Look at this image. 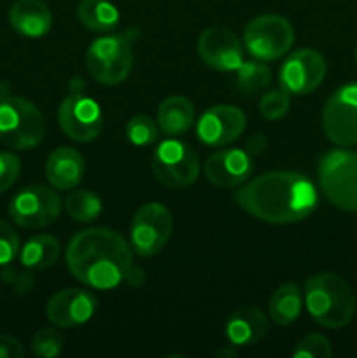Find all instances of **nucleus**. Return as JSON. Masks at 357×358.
I'll list each match as a JSON object with an SVG mask.
<instances>
[{
	"instance_id": "1",
	"label": "nucleus",
	"mask_w": 357,
	"mask_h": 358,
	"mask_svg": "<svg viewBox=\"0 0 357 358\" xmlns=\"http://www.w3.org/2000/svg\"><path fill=\"white\" fill-rule=\"evenodd\" d=\"M233 201L248 215L268 224L307 219L318 203L312 180L296 171H270L234 191Z\"/></svg>"
},
{
	"instance_id": "2",
	"label": "nucleus",
	"mask_w": 357,
	"mask_h": 358,
	"mask_svg": "<svg viewBox=\"0 0 357 358\" xmlns=\"http://www.w3.org/2000/svg\"><path fill=\"white\" fill-rule=\"evenodd\" d=\"M66 266L74 278L97 290H112L125 282L133 255L115 231L94 227L77 233L66 247Z\"/></svg>"
},
{
	"instance_id": "3",
	"label": "nucleus",
	"mask_w": 357,
	"mask_h": 358,
	"mask_svg": "<svg viewBox=\"0 0 357 358\" xmlns=\"http://www.w3.org/2000/svg\"><path fill=\"white\" fill-rule=\"evenodd\" d=\"M304 306L318 325L342 329L356 313V296L342 276L318 273L304 282Z\"/></svg>"
},
{
	"instance_id": "4",
	"label": "nucleus",
	"mask_w": 357,
	"mask_h": 358,
	"mask_svg": "<svg viewBox=\"0 0 357 358\" xmlns=\"http://www.w3.org/2000/svg\"><path fill=\"white\" fill-rule=\"evenodd\" d=\"M318 187L332 206L357 213V152L335 149L318 161Z\"/></svg>"
},
{
	"instance_id": "5",
	"label": "nucleus",
	"mask_w": 357,
	"mask_h": 358,
	"mask_svg": "<svg viewBox=\"0 0 357 358\" xmlns=\"http://www.w3.org/2000/svg\"><path fill=\"white\" fill-rule=\"evenodd\" d=\"M44 115L37 105L14 94L0 96V142L9 149H34L44 138Z\"/></svg>"
},
{
	"instance_id": "6",
	"label": "nucleus",
	"mask_w": 357,
	"mask_h": 358,
	"mask_svg": "<svg viewBox=\"0 0 357 358\" xmlns=\"http://www.w3.org/2000/svg\"><path fill=\"white\" fill-rule=\"evenodd\" d=\"M150 170L164 187L186 189L198 178L200 157L189 143L172 136L154 149Z\"/></svg>"
},
{
	"instance_id": "7",
	"label": "nucleus",
	"mask_w": 357,
	"mask_h": 358,
	"mask_svg": "<svg viewBox=\"0 0 357 358\" xmlns=\"http://www.w3.org/2000/svg\"><path fill=\"white\" fill-rule=\"evenodd\" d=\"M86 65L100 84L115 86L125 83L133 66L132 44L122 35L97 38L86 52Z\"/></svg>"
},
{
	"instance_id": "8",
	"label": "nucleus",
	"mask_w": 357,
	"mask_h": 358,
	"mask_svg": "<svg viewBox=\"0 0 357 358\" xmlns=\"http://www.w3.org/2000/svg\"><path fill=\"white\" fill-rule=\"evenodd\" d=\"M294 42V30L286 17L262 14L245 27L244 44L254 58L273 62L286 55Z\"/></svg>"
},
{
	"instance_id": "9",
	"label": "nucleus",
	"mask_w": 357,
	"mask_h": 358,
	"mask_svg": "<svg viewBox=\"0 0 357 358\" xmlns=\"http://www.w3.org/2000/svg\"><path fill=\"white\" fill-rule=\"evenodd\" d=\"M322 128L332 143H357V84H345L328 98L322 110Z\"/></svg>"
},
{
	"instance_id": "10",
	"label": "nucleus",
	"mask_w": 357,
	"mask_h": 358,
	"mask_svg": "<svg viewBox=\"0 0 357 358\" xmlns=\"http://www.w3.org/2000/svg\"><path fill=\"white\" fill-rule=\"evenodd\" d=\"M62 199L52 189L31 185L21 189L9 203V215L24 229H41L55 222L62 212Z\"/></svg>"
},
{
	"instance_id": "11",
	"label": "nucleus",
	"mask_w": 357,
	"mask_h": 358,
	"mask_svg": "<svg viewBox=\"0 0 357 358\" xmlns=\"http://www.w3.org/2000/svg\"><path fill=\"white\" fill-rule=\"evenodd\" d=\"M172 215L161 203H146L136 210L132 222V247L140 257L160 254L170 240Z\"/></svg>"
},
{
	"instance_id": "12",
	"label": "nucleus",
	"mask_w": 357,
	"mask_h": 358,
	"mask_svg": "<svg viewBox=\"0 0 357 358\" xmlns=\"http://www.w3.org/2000/svg\"><path fill=\"white\" fill-rule=\"evenodd\" d=\"M326 77V59L315 49H298L284 62L279 72V83L284 91L294 96L310 94Z\"/></svg>"
},
{
	"instance_id": "13",
	"label": "nucleus",
	"mask_w": 357,
	"mask_h": 358,
	"mask_svg": "<svg viewBox=\"0 0 357 358\" xmlns=\"http://www.w3.org/2000/svg\"><path fill=\"white\" fill-rule=\"evenodd\" d=\"M58 122L63 133L76 142H91L97 138L104 126L100 105L83 93H72L62 101Z\"/></svg>"
},
{
	"instance_id": "14",
	"label": "nucleus",
	"mask_w": 357,
	"mask_h": 358,
	"mask_svg": "<svg viewBox=\"0 0 357 358\" xmlns=\"http://www.w3.org/2000/svg\"><path fill=\"white\" fill-rule=\"evenodd\" d=\"M198 55L205 65L219 72H233L244 62L237 35L227 28L210 27L198 37Z\"/></svg>"
},
{
	"instance_id": "15",
	"label": "nucleus",
	"mask_w": 357,
	"mask_h": 358,
	"mask_svg": "<svg viewBox=\"0 0 357 358\" xmlns=\"http://www.w3.org/2000/svg\"><path fill=\"white\" fill-rule=\"evenodd\" d=\"M247 119L240 108L233 105H216L200 117L196 135L209 147H223L234 142L244 133Z\"/></svg>"
},
{
	"instance_id": "16",
	"label": "nucleus",
	"mask_w": 357,
	"mask_h": 358,
	"mask_svg": "<svg viewBox=\"0 0 357 358\" xmlns=\"http://www.w3.org/2000/svg\"><path fill=\"white\" fill-rule=\"evenodd\" d=\"M97 311V297L84 289H65L49 299L46 313L52 325L62 329L79 327Z\"/></svg>"
},
{
	"instance_id": "17",
	"label": "nucleus",
	"mask_w": 357,
	"mask_h": 358,
	"mask_svg": "<svg viewBox=\"0 0 357 358\" xmlns=\"http://www.w3.org/2000/svg\"><path fill=\"white\" fill-rule=\"evenodd\" d=\"M252 157L247 150L223 149L205 163V177L216 187L233 189L244 184L252 173Z\"/></svg>"
},
{
	"instance_id": "18",
	"label": "nucleus",
	"mask_w": 357,
	"mask_h": 358,
	"mask_svg": "<svg viewBox=\"0 0 357 358\" xmlns=\"http://www.w3.org/2000/svg\"><path fill=\"white\" fill-rule=\"evenodd\" d=\"M9 23L27 38H41L52 27V14L42 0H16L9 9Z\"/></svg>"
},
{
	"instance_id": "19",
	"label": "nucleus",
	"mask_w": 357,
	"mask_h": 358,
	"mask_svg": "<svg viewBox=\"0 0 357 358\" xmlns=\"http://www.w3.org/2000/svg\"><path fill=\"white\" fill-rule=\"evenodd\" d=\"M84 175V157L72 147H58L52 150L46 163V177L58 191L77 187Z\"/></svg>"
},
{
	"instance_id": "20",
	"label": "nucleus",
	"mask_w": 357,
	"mask_h": 358,
	"mask_svg": "<svg viewBox=\"0 0 357 358\" xmlns=\"http://www.w3.org/2000/svg\"><path fill=\"white\" fill-rule=\"evenodd\" d=\"M268 332V318L261 310L245 306L233 311L226 320V338L230 345L252 346L261 341Z\"/></svg>"
},
{
	"instance_id": "21",
	"label": "nucleus",
	"mask_w": 357,
	"mask_h": 358,
	"mask_svg": "<svg viewBox=\"0 0 357 358\" xmlns=\"http://www.w3.org/2000/svg\"><path fill=\"white\" fill-rule=\"evenodd\" d=\"M195 122V107L184 96H168L158 107V126L168 136L184 135L192 128Z\"/></svg>"
},
{
	"instance_id": "22",
	"label": "nucleus",
	"mask_w": 357,
	"mask_h": 358,
	"mask_svg": "<svg viewBox=\"0 0 357 358\" xmlns=\"http://www.w3.org/2000/svg\"><path fill=\"white\" fill-rule=\"evenodd\" d=\"M270 318L280 327L293 325L303 311V294L296 283H284L272 294L268 303Z\"/></svg>"
},
{
	"instance_id": "23",
	"label": "nucleus",
	"mask_w": 357,
	"mask_h": 358,
	"mask_svg": "<svg viewBox=\"0 0 357 358\" xmlns=\"http://www.w3.org/2000/svg\"><path fill=\"white\" fill-rule=\"evenodd\" d=\"M59 257V243L51 234H37L20 248V261L24 269L41 271L55 264Z\"/></svg>"
},
{
	"instance_id": "24",
	"label": "nucleus",
	"mask_w": 357,
	"mask_h": 358,
	"mask_svg": "<svg viewBox=\"0 0 357 358\" xmlns=\"http://www.w3.org/2000/svg\"><path fill=\"white\" fill-rule=\"evenodd\" d=\"M77 17L93 31H111L119 23V10L108 0H80Z\"/></svg>"
},
{
	"instance_id": "25",
	"label": "nucleus",
	"mask_w": 357,
	"mask_h": 358,
	"mask_svg": "<svg viewBox=\"0 0 357 358\" xmlns=\"http://www.w3.org/2000/svg\"><path fill=\"white\" fill-rule=\"evenodd\" d=\"M63 206H65L70 219L77 220V222H93L102 213L100 198L88 189L70 192Z\"/></svg>"
},
{
	"instance_id": "26",
	"label": "nucleus",
	"mask_w": 357,
	"mask_h": 358,
	"mask_svg": "<svg viewBox=\"0 0 357 358\" xmlns=\"http://www.w3.org/2000/svg\"><path fill=\"white\" fill-rule=\"evenodd\" d=\"M272 80V72L258 62H241L237 69V87L245 94H254L265 90Z\"/></svg>"
},
{
	"instance_id": "27",
	"label": "nucleus",
	"mask_w": 357,
	"mask_h": 358,
	"mask_svg": "<svg viewBox=\"0 0 357 358\" xmlns=\"http://www.w3.org/2000/svg\"><path fill=\"white\" fill-rule=\"evenodd\" d=\"M126 136L130 142L136 147L150 145L160 136V126L149 117V115H135L126 124Z\"/></svg>"
},
{
	"instance_id": "28",
	"label": "nucleus",
	"mask_w": 357,
	"mask_h": 358,
	"mask_svg": "<svg viewBox=\"0 0 357 358\" xmlns=\"http://www.w3.org/2000/svg\"><path fill=\"white\" fill-rule=\"evenodd\" d=\"M65 338L55 329H41L31 339V352L38 358H56L63 352Z\"/></svg>"
},
{
	"instance_id": "29",
	"label": "nucleus",
	"mask_w": 357,
	"mask_h": 358,
	"mask_svg": "<svg viewBox=\"0 0 357 358\" xmlns=\"http://www.w3.org/2000/svg\"><path fill=\"white\" fill-rule=\"evenodd\" d=\"M290 107V94L284 91L282 87L279 90H270L259 100V112L268 121H276L282 119L289 112Z\"/></svg>"
},
{
	"instance_id": "30",
	"label": "nucleus",
	"mask_w": 357,
	"mask_h": 358,
	"mask_svg": "<svg viewBox=\"0 0 357 358\" xmlns=\"http://www.w3.org/2000/svg\"><path fill=\"white\" fill-rule=\"evenodd\" d=\"M332 355V348L328 339L321 334L304 336L294 348V358H329Z\"/></svg>"
},
{
	"instance_id": "31",
	"label": "nucleus",
	"mask_w": 357,
	"mask_h": 358,
	"mask_svg": "<svg viewBox=\"0 0 357 358\" xmlns=\"http://www.w3.org/2000/svg\"><path fill=\"white\" fill-rule=\"evenodd\" d=\"M20 236L10 224L0 220V266H7L20 254Z\"/></svg>"
},
{
	"instance_id": "32",
	"label": "nucleus",
	"mask_w": 357,
	"mask_h": 358,
	"mask_svg": "<svg viewBox=\"0 0 357 358\" xmlns=\"http://www.w3.org/2000/svg\"><path fill=\"white\" fill-rule=\"evenodd\" d=\"M20 157L13 152H0V194L16 182L20 175Z\"/></svg>"
},
{
	"instance_id": "33",
	"label": "nucleus",
	"mask_w": 357,
	"mask_h": 358,
	"mask_svg": "<svg viewBox=\"0 0 357 358\" xmlns=\"http://www.w3.org/2000/svg\"><path fill=\"white\" fill-rule=\"evenodd\" d=\"M0 276H2V280L7 285L13 287L14 292H16L18 296H24V294H28L34 289L35 280L34 276H31L30 269H28V271H18V269L10 268V266L7 264V268H4L2 273H0Z\"/></svg>"
},
{
	"instance_id": "34",
	"label": "nucleus",
	"mask_w": 357,
	"mask_h": 358,
	"mask_svg": "<svg viewBox=\"0 0 357 358\" xmlns=\"http://www.w3.org/2000/svg\"><path fill=\"white\" fill-rule=\"evenodd\" d=\"M23 357V345L16 338L0 334V358H21Z\"/></svg>"
},
{
	"instance_id": "35",
	"label": "nucleus",
	"mask_w": 357,
	"mask_h": 358,
	"mask_svg": "<svg viewBox=\"0 0 357 358\" xmlns=\"http://www.w3.org/2000/svg\"><path fill=\"white\" fill-rule=\"evenodd\" d=\"M125 282L128 283V285L136 287V289H139V287H142L144 282H146V273H144L142 268H139V266L135 268V266L132 264V268H130L128 273H126Z\"/></svg>"
},
{
	"instance_id": "36",
	"label": "nucleus",
	"mask_w": 357,
	"mask_h": 358,
	"mask_svg": "<svg viewBox=\"0 0 357 358\" xmlns=\"http://www.w3.org/2000/svg\"><path fill=\"white\" fill-rule=\"evenodd\" d=\"M245 145H247V152L251 154V156L261 154L266 147V136L261 135V133H255V135H252L251 138L247 140Z\"/></svg>"
},
{
	"instance_id": "37",
	"label": "nucleus",
	"mask_w": 357,
	"mask_h": 358,
	"mask_svg": "<svg viewBox=\"0 0 357 358\" xmlns=\"http://www.w3.org/2000/svg\"><path fill=\"white\" fill-rule=\"evenodd\" d=\"M238 353H237V350H234V346L233 345H230V348H223V350H219V352H217V357H237Z\"/></svg>"
},
{
	"instance_id": "38",
	"label": "nucleus",
	"mask_w": 357,
	"mask_h": 358,
	"mask_svg": "<svg viewBox=\"0 0 357 358\" xmlns=\"http://www.w3.org/2000/svg\"><path fill=\"white\" fill-rule=\"evenodd\" d=\"M356 59H357V49H356Z\"/></svg>"
}]
</instances>
